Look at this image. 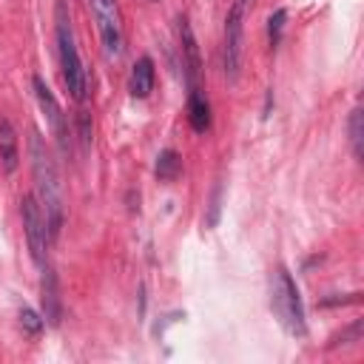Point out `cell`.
I'll return each mask as SVG.
<instances>
[{
    "mask_svg": "<svg viewBox=\"0 0 364 364\" xmlns=\"http://www.w3.org/2000/svg\"><path fill=\"white\" fill-rule=\"evenodd\" d=\"M347 134H350V145H353L355 159H361L364 156V114H361V108H353L350 111Z\"/></svg>",
    "mask_w": 364,
    "mask_h": 364,
    "instance_id": "obj_14",
    "label": "cell"
},
{
    "mask_svg": "<svg viewBox=\"0 0 364 364\" xmlns=\"http://www.w3.org/2000/svg\"><path fill=\"white\" fill-rule=\"evenodd\" d=\"M250 0H233L225 17V46H222V65L225 77L233 82L239 77L242 65V34H245V17H247Z\"/></svg>",
    "mask_w": 364,
    "mask_h": 364,
    "instance_id": "obj_4",
    "label": "cell"
},
{
    "mask_svg": "<svg viewBox=\"0 0 364 364\" xmlns=\"http://www.w3.org/2000/svg\"><path fill=\"white\" fill-rule=\"evenodd\" d=\"M20 327H23L28 336H37V333L46 327V321H43V316H37L31 307H23V310H20Z\"/></svg>",
    "mask_w": 364,
    "mask_h": 364,
    "instance_id": "obj_16",
    "label": "cell"
},
{
    "mask_svg": "<svg viewBox=\"0 0 364 364\" xmlns=\"http://www.w3.org/2000/svg\"><path fill=\"white\" fill-rule=\"evenodd\" d=\"M0 165L6 173H14L20 165V148H17V134L6 117H0Z\"/></svg>",
    "mask_w": 364,
    "mask_h": 364,
    "instance_id": "obj_11",
    "label": "cell"
},
{
    "mask_svg": "<svg viewBox=\"0 0 364 364\" xmlns=\"http://www.w3.org/2000/svg\"><path fill=\"white\" fill-rule=\"evenodd\" d=\"M188 119H191V128L196 134H205L210 128V105L199 94V88H191L188 91Z\"/></svg>",
    "mask_w": 364,
    "mask_h": 364,
    "instance_id": "obj_12",
    "label": "cell"
},
{
    "mask_svg": "<svg viewBox=\"0 0 364 364\" xmlns=\"http://www.w3.org/2000/svg\"><path fill=\"white\" fill-rule=\"evenodd\" d=\"M40 301H43V321L57 327L63 316V301H60V284L51 267H43V282H40Z\"/></svg>",
    "mask_w": 364,
    "mask_h": 364,
    "instance_id": "obj_9",
    "label": "cell"
},
{
    "mask_svg": "<svg viewBox=\"0 0 364 364\" xmlns=\"http://www.w3.org/2000/svg\"><path fill=\"white\" fill-rule=\"evenodd\" d=\"M128 91L136 100H145L154 91V60L151 57H139L134 63L131 77H128Z\"/></svg>",
    "mask_w": 364,
    "mask_h": 364,
    "instance_id": "obj_10",
    "label": "cell"
},
{
    "mask_svg": "<svg viewBox=\"0 0 364 364\" xmlns=\"http://www.w3.org/2000/svg\"><path fill=\"white\" fill-rule=\"evenodd\" d=\"M28 156H31V173H34V188H37L34 196L46 213L51 239H57V233L63 228V188H60V176H57L51 151L37 131H31V136H28Z\"/></svg>",
    "mask_w": 364,
    "mask_h": 364,
    "instance_id": "obj_1",
    "label": "cell"
},
{
    "mask_svg": "<svg viewBox=\"0 0 364 364\" xmlns=\"http://www.w3.org/2000/svg\"><path fill=\"white\" fill-rule=\"evenodd\" d=\"M179 51H182V74H185V82H188V91H191L199 82L202 60H199V46H196L193 28L185 17H179Z\"/></svg>",
    "mask_w": 364,
    "mask_h": 364,
    "instance_id": "obj_8",
    "label": "cell"
},
{
    "mask_svg": "<svg viewBox=\"0 0 364 364\" xmlns=\"http://www.w3.org/2000/svg\"><path fill=\"white\" fill-rule=\"evenodd\" d=\"M20 213H23V230H26V242H28L31 259H34V264L46 267L51 233H48V222H46V213H43L37 196H23Z\"/></svg>",
    "mask_w": 364,
    "mask_h": 364,
    "instance_id": "obj_5",
    "label": "cell"
},
{
    "mask_svg": "<svg viewBox=\"0 0 364 364\" xmlns=\"http://www.w3.org/2000/svg\"><path fill=\"white\" fill-rule=\"evenodd\" d=\"M91 11L100 28V40L102 48L111 60H117L122 54V26H119V9L117 0H91Z\"/></svg>",
    "mask_w": 364,
    "mask_h": 364,
    "instance_id": "obj_6",
    "label": "cell"
},
{
    "mask_svg": "<svg viewBox=\"0 0 364 364\" xmlns=\"http://www.w3.org/2000/svg\"><path fill=\"white\" fill-rule=\"evenodd\" d=\"M156 179L159 182H173L179 173H182V156L176 154V151H171V148H165L159 156H156Z\"/></svg>",
    "mask_w": 364,
    "mask_h": 364,
    "instance_id": "obj_13",
    "label": "cell"
},
{
    "mask_svg": "<svg viewBox=\"0 0 364 364\" xmlns=\"http://www.w3.org/2000/svg\"><path fill=\"white\" fill-rule=\"evenodd\" d=\"M31 85H34V94H37V102H40V111L46 114L48 119V128L60 145L63 154H68V125H65V114L57 102V97L51 94V88L43 82V77H31Z\"/></svg>",
    "mask_w": 364,
    "mask_h": 364,
    "instance_id": "obj_7",
    "label": "cell"
},
{
    "mask_svg": "<svg viewBox=\"0 0 364 364\" xmlns=\"http://www.w3.org/2000/svg\"><path fill=\"white\" fill-rule=\"evenodd\" d=\"M54 34H57V54H60V68H63V82L68 88V94L74 100H85L88 94V74L82 68L80 51H77V40H74V28L68 20V9L60 0L57 11H54Z\"/></svg>",
    "mask_w": 364,
    "mask_h": 364,
    "instance_id": "obj_2",
    "label": "cell"
},
{
    "mask_svg": "<svg viewBox=\"0 0 364 364\" xmlns=\"http://www.w3.org/2000/svg\"><path fill=\"white\" fill-rule=\"evenodd\" d=\"M270 310L290 336H296V338L307 336L304 304H301V296H299L293 276L284 267H276L270 276Z\"/></svg>",
    "mask_w": 364,
    "mask_h": 364,
    "instance_id": "obj_3",
    "label": "cell"
},
{
    "mask_svg": "<svg viewBox=\"0 0 364 364\" xmlns=\"http://www.w3.org/2000/svg\"><path fill=\"white\" fill-rule=\"evenodd\" d=\"M284 20H287V11L284 9H276L267 20V34H270V46L276 48L279 40H282V31H284Z\"/></svg>",
    "mask_w": 364,
    "mask_h": 364,
    "instance_id": "obj_15",
    "label": "cell"
}]
</instances>
